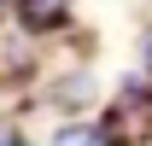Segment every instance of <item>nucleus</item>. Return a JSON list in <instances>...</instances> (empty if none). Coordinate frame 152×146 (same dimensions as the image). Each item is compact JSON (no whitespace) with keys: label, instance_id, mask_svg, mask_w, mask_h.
<instances>
[{"label":"nucleus","instance_id":"f257e3e1","mask_svg":"<svg viewBox=\"0 0 152 146\" xmlns=\"http://www.w3.org/2000/svg\"><path fill=\"white\" fill-rule=\"evenodd\" d=\"M12 18H18V29H29V35H47V29H64L76 12L64 0H23V6H12Z\"/></svg>","mask_w":152,"mask_h":146},{"label":"nucleus","instance_id":"f03ea898","mask_svg":"<svg viewBox=\"0 0 152 146\" xmlns=\"http://www.w3.org/2000/svg\"><path fill=\"white\" fill-rule=\"evenodd\" d=\"M94 93H99V82H94L88 64H76V70H64V76L53 82V99H58V105H76V111L94 105Z\"/></svg>","mask_w":152,"mask_h":146},{"label":"nucleus","instance_id":"7ed1b4c3","mask_svg":"<svg viewBox=\"0 0 152 146\" xmlns=\"http://www.w3.org/2000/svg\"><path fill=\"white\" fill-rule=\"evenodd\" d=\"M53 146H111V134H105V123H94V117H70V123H58Z\"/></svg>","mask_w":152,"mask_h":146},{"label":"nucleus","instance_id":"20e7f679","mask_svg":"<svg viewBox=\"0 0 152 146\" xmlns=\"http://www.w3.org/2000/svg\"><path fill=\"white\" fill-rule=\"evenodd\" d=\"M0 146H29V134H23L18 123H6V117H0Z\"/></svg>","mask_w":152,"mask_h":146}]
</instances>
